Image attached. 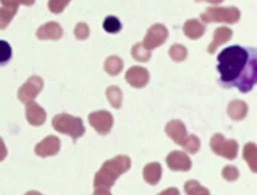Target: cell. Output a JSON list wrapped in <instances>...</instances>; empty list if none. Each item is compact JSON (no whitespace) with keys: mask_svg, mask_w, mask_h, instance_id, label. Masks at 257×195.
Returning a JSON list of instances; mask_svg holds the SVG:
<instances>
[{"mask_svg":"<svg viewBox=\"0 0 257 195\" xmlns=\"http://www.w3.org/2000/svg\"><path fill=\"white\" fill-rule=\"evenodd\" d=\"M219 84L232 88L237 87L241 93L250 91L256 84V49L231 46L218 56Z\"/></svg>","mask_w":257,"mask_h":195,"instance_id":"6da1fadb","label":"cell"},{"mask_svg":"<svg viewBox=\"0 0 257 195\" xmlns=\"http://www.w3.org/2000/svg\"><path fill=\"white\" fill-rule=\"evenodd\" d=\"M12 59V47L8 41L0 40V66H5Z\"/></svg>","mask_w":257,"mask_h":195,"instance_id":"7a4b0ae2","label":"cell"},{"mask_svg":"<svg viewBox=\"0 0 257 195\" xmlns=\"http://www.w3.org/2000/svg\"><path fill=\"white\" fill-rule=\"evenodd\" d=\"M103 28H104V31H107V33H110V34H116L120 31V28H122V25H120V22H119L118 18H115V17H107L104 22H103Z\"/></svg>","mask_w":257,"mask_h":195,"instance_id":"3957f363","label":"cell"}]
</instances>
